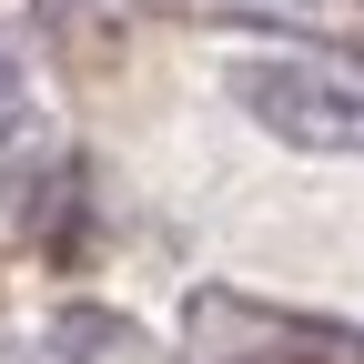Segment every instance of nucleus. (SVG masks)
Segmentation results:
<instances>
[{"label":"nucleus","instance_id":"1","mask_svg":"<svg viewBox=\"0 0 364 364\" xmlns=\"http://www.w3.org/2000/svg\"><path fill=\"white\" fill-rule=\"evenodd\" d=\"M233 102L294 152H344L364 162V81L334 61H304V51H253L233 61Z\"/></svg>","mask_w":364,"mask_h":364}]
</instances>
